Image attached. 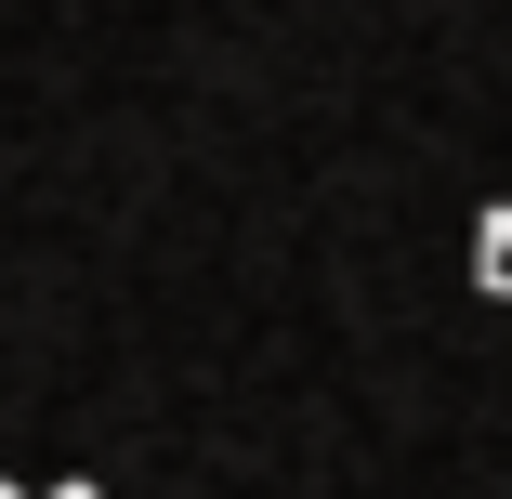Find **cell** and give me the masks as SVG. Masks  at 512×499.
<instances>
[{
	"mask_svg": "<svg viewBox=\"0 0 512 499\" xmlns=\"http://www.w3.org/2000/svg\"><path fill=\"white\" fill-rule=\"evenodd\" d=\"M473 289H486V303H512V197H499V211H473Z\"/></svg>",
	"mask_w": 512,
	"mask_h": 499,
	"instance_id": "6da1fadb",
	"label": "cell"
},
{
	"mask_svg": "<svg viewBox=\"0 0 512 499\" xmlns=\"http://www.w3.org/2000/svg\"><path fill=\"white\" fill-rule=\"evenodd\" d=\"M40 499H92V486H40Z\"/></svg>",
	"mask_w": 512,
	"mask_h": 499,
	"instance_id": "7a4b0ae2",
	"label": "cell"
},
{
	"mask_svg": "<svg viewBox=\"0 0 512 499\" xmlns=\"http://www.w3.org/2000/svg\"><path fill=\"white\" fill-rule=\"evenodd\" d=\"M0 499H27V486H14V473H0Z\"/></svg>",
	"mask_w": 512,
	"mask_h": 499,
	"instance_id": "3957f363",
	"label": "cell"
}]
</instances>
